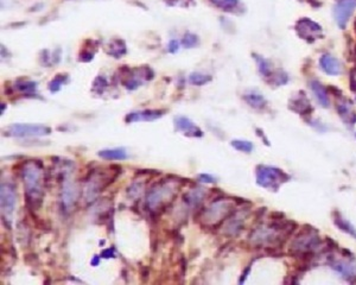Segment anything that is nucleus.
I'll use <instances>...</instances> for the list:
<instances>
[{"label": "nucleus", "mask_w": 356, "mask_h": 285, "mask_svg": "<svg viewBox=\"0 0 356 285\" xmlns=\"http://www.w3.org/2000/svg\"><path fill=\"white\" fill-rule=\"evenodd\" d=\"M271 75H272V76H270L271 77L270 83L272 82L273 84H276V86H282V84L286 83L287 80H289L286 73H284V71H280V70H278L276 74H271Z\"/></svg>", "instance_id": "2f4dec72"}, {"label": "nucleus", "mask_w": 356, "mask_h": 285, "mask_svg": "<svg viewBox=\"0 0 356 285\" xmlns=\"http://www.w3.org/2000/svg\"><path fill=\"white\" fill-rule=\"evenodd\" d=\"M164 109H144L139 112H132L125 117L127 124L137 123V121H154L156 119L162 118L164 115Z\"/></svg>", "instance_id": "f8f14e48"}, {"label": "nucleus", "mask_w": 356, "mask_h": 285, "mask_svg": "<svg viewBox=\"0 0 356 285\" xmlns=\"http://www.w3.org/2000/svg\"><path fill=\"white\" fill-rule=\"evenodd\" d=\"M296 29L297 33L309 43H314L318 37L322 36L321 25L315 23L311 19H308V18H302V19L297 21Z\"/></svg>", "instance_id": "1a4fd4ad"}, {"label": "nucleus", "mask_w": 356, "mask_h": 285, "mask_svg": "<svg viewBox=\"0 0 356 285\" xmlns=\"http://www.w3.org/2000/svg\"><path fill=\"white\" fill-rule=\"evenodd\" d=\"M356 8V0H340L334 8L336 23L341 29H345L347 23Z\"/></svg>", "instance_id": "9b49d317"}, {"label": "nucleus", "mask_w": 356, "mask_h": 285, "mask_svg": "<svg viewBox=\"0 0 356 285\" xmlns=\"http://www.w3.org/2000/svg\"><path fill=\"white\" fill-rule=\"evenodd\" d=\"M1 214L2 220H10V217L13 214L15 201H17V196H15V188L11 183H2L1 184Z\"/></svg>", "instance_id": "6e6552de"}, {"label": "nucleus", "mask_w": 356, "mask_h": 285, "mask_svg": "<svg viewBox=\"0 0 356 285\" xmlns=\"http://www.w3.org/2000/svg\"><path fill=\"white\" fill-rule=\"evenodd\" d=\"M311 90L316 96L317 101L320 102L322 107H329V99H328V92L318 81H311L310 82Z\"/></svg>", "instance_id": "6ab92c4d"}, {"label": "nucleus", "mask_w": 356, "mask_h": 285, "mask_svg": "<svg viewBox=\"0 0 356 285\" xmlns=\"http://www.w3.org/2000/svg\"><path fill=\"white\" fill-rule=\"evenodd\" d=\"M98 156L106 161H125L127 158V153L123 148L101 150L98 152Z\"/></svg>", "instance_id": "a211bd4d"}, {"label": "nucleus", "mask_w": 356, "mask_h": 285, "mask_svg": "<svg viewBox=\"0 0 356 285\" xmlns=\"http://www.w3.org/2000/svg\"><path fill=\"white\" fill-rule=\"evenodd\" d=\"M79 196L80 192L76 184L69 180H65L61 192V205L63 207V211L70 212L79 201Z\"/></svg>", "instance_id": "9d476101"}, {"label": "nucleus", "mask_w": 356, "mask_h": 285, "mask_svg": "<svg viewBox=\"0 0 356 285\" xmlns=\"http://www.w3.org/2000/svg\"><path fill=\"white\" fill-rule=\"evenodd\" d=\"M117 178V176L108 177L105 174H98V172H92L90 178L87 181V186L84 188V194H86L87 201H93V199L98 195L99 193L104 192L109 184Z\"/></svg>", "instance_id": "0eeeda50"}, {"label": "nucleus", "mask_w": 356, "mask_h": 285, "mask_svg": "<svg viewBox=\"0 0 356 285\" xmlns=\"http://www.w3.org/2000/svg\"><path fill=\"white\" fill-rule=\"evenodd\" d=\"M182 44L184 48L186 49H191L195 48V46H197L199 44V39L198 37L196 36V34H193L191 32H186L184 34L183 39H182Z\"/></svg>", "instance_id": "cd10ccee"}, {"label": "nucleus", "mask_w": 356, "mask_h": 285, "mask_svg": "<svg viewBox=\"0 0 356 285\" xmlns=\"http://www.w3.org/2000/svg\"><path fill=\"white\" fill-rule=\"evenodd\" d=\"M334 214H335V217H334V222H335L336 226L339 227L341 231L346 232V233L351 234L352 237H354L356 239V230H355V228L353 227L348 221L345 220V219H343L341 215H340V213L335 212Z\"/></svg>", "instance_id": "4be33fe9"}, {"label": "nucleus", "mask_w": 356, "mask_h": 285, "mask_svg": "<svg viewBox=\"0 0 356 285\" xmlns=\"http://www.w3.org/2000/svg\"><path fill=\"white\" fill-rule=\"evenodd\" d=\"M322 70L329 75H340L342 73V64L339 59L332 55H323L320 59Z\"/></svg>", "instance_id": "2eb2a0df"}, {"label": "nucleus", "mask_w": 356, "mask_h": 285, "mask_svg": "<svg viewBox=\"0 0 356 285\" xmlns=\"http://www.w3.org/2000/svg\"><path fill=\"white\" fill-rule=\"evenodd\" d=\"M93 57H94V54L90 52V50H83V51L80 54V61L82 62L92 61Z\"/></svg>", "instance_id": "72a5a7b5"}, {"label": "nucleus", "mask_w": 356, "mask_h": 285, "mask_svg": "<svg viewBox=\"0 0 356 285\" xmlns=\"http://www.w3.org/2000/svg\"><path fill=\"white\" fill-rule=\"evenodd\" d=\"M210 2L222 11L232 12L239 4V0H210Z\"/></svg>", "instance_id": "a878e982"}, {"label": "nucleus", "mask_w": 356, "mask_h": 285, "mask_svg": "<svg viewBox=\"0 0 356 285\" xmlns=\"http://www.w3.org/2000/svg\"><path fill=\"white\" fill-rule=\"evenodd\" d=\"M290 176L280 169L266 165H259L257 168V183L262 188L277 192L280 184L287 182Z\"/></svg>", "instance_id": "20e7f679"}, {"label": "nucleus", "mask_w": 356, "mask_h": 285, "mask_svg": "<svg viewBox=\"0 0 356 285\" xmlns=\"http://www.w3.org/2000/svg\"><path fill=\"white\" fill-rule=\"evenodd\" d=\"M318 245H320V237L316 234V231L308 230L298 234V237L292 241L291 252L301 256L303 253L311 252V250Z\"/></svg>", "instance_id": "39448f33"}, {"label": "nucleus", "mask_w": 356, "mask_h": 285, "mask_svg": "<svg viewBox=\"0 0 356 285\" xmlns=\"http://www.w3.org/2000/svg\"><path fill=\"white\" fill-rule=\"evenodd\" d=\"M253 56H254L255 61H257L258 68H259V71H260V74L262 75V76H265V77H270L271 74H272L270 62H268L267 59H265L264 57H261V56H258L257 54H253Z\"/></svg>", "instance_id": "393cba45"}, {"label": "nucleus", "mask_w": 356, "mask_h": 285, "mask_svg": "<svg viewBox=\"0 0 356 285\" xmlns=\"http://www.w3.org/2000/svg\"><path fill=\"white\" fill-rule=\"evenodd\" d=\"M175 126H176L177 131L183 132L186 137L199 138L203 136V132H202L201 128L196 126V125L186 117H182V115H179V117L175 118Z\"/></svg>", "instance_id": "ddd939ff"}, {"label": "nucleus", "mask_w": 356, "mask_h": 285, "mask_svg": "<svg viewBox=\"0 0 356 285\" xmlns=\"http://www.w3.org/2000/svg\"><path fill=\"white\" fill-rule=\"evenodd\" d=\"M50 133H51L50 127L32 124H13L6 130V136L12 137H43Z\"/></svg>", "instance_id": "423d86ee"}, {"label": "nucleus", "mask_w": 356, "mask_h": 285, "mask_svg": "<svg viewBox=\"0 0 356 285\" xmlns=\"http://www.w3.org/2000/svg\"><path fill=\"white\" fill-rule=\"evenodd\" d=\"M99 259H100V257H98V256H95V258L94 259H93V262H92V264L93 265H98V263H99Z\"/></svg>", "instance_id": "e433bc0d"}, {"label": "nucleus", "mask_w": 356, "mask_h": 285, "mask_svg": "<svg viewBox=\"0 0 356 285\" xmlns=\"http://www.w3.org/2000/svg\"><path fill=\"white\" fill-rule=\"evenodd\" d=\"M178 49H179V42L176 39H171L170 42H169L168 44V50L170 54H176L178 51Z\"/></svg>", "instance_id": "473e14b6"}, {"label": "nucleus", "mask_w": 356, "mask_h": 285, "mask_svg": "<svg viewBox=\"0 0 356 285\" xmlns=\"http://www.w3.org/2000/svg\"><path fill=\"white\" fill-rule=\"evenodd\" d=\"M290 108L302 115L308 114V112L311 111L310 101H309L307 96L302 93V95H298L297 98L291 100V102H290Z\"/></svg>", "instance_id": "dca6fc26"}, {"label": "nucleus", "mask_w": 356, "mask_h": 285, "mask_svg": "<svg viewBox=\"0 0 356 285\" xmlns=\"http://www.w3.org/2000/svg\"><path fill=\"white\" fill-rule=\"evenodd\" d=\"M337 112H339L340 117L346 124L351 125L353 126L356 123V113L353 109V105L351 101L346 99H341L339 102H337Z\"/></svg>", "instance_id": "4468645a"}, {"label": "nucleus", "mask_w": 356, "mask_h": 285, "mask_svg": "<svg viewBox=\"0 0 356 285\" xmlns=\"http://www.w3.org/2000/svg\"><path fill=\"white\" fill-rule=\"evenodd\" d=\"M176 196L177 188L171 186V182L162 181L146 194V207L152 213L162 212L176 199Z\"/></svg>", "instance_id": "f03ea898"}, {"label": "nucleus", "mask_w": 356, "mask_h": 285, "mask_svg": "<svg viewBox=\"0 0 356 285\" xmlns=\"http://www.w3.org/2000/svg\"><path fill=\"white\" fill-rule=\"evenodd\" d=\"M43 167L37 161L25 163L23 169V182L25 186L26 205L32 208L38 207L43 199Z\"/></svg>", "instance_id": "f257e3e1"}, {"label": "nucleus", "mask_w": 356, "mask_h": 285, "mask_svg": "<svg viewBox=\"0 0 356 285\" xmlns=\"http://www.w3.org/2000/svg\"><path fill=\"white\" fill-rule=\"evenodd\" d=\"M198 181H199V182H203V183H214V182H216V181H215V177H213L211 175H208V174L198 175Z\"/></svg>", "instance_id": "f704fd0d"}, {"label": "nucleus", "mask_w": 356, "mask_h": 285, "mask_svg": "<svg viewBox=\"0 0 356 285\" xmlns=\"http://www.w3.org/2000/svg\"><path fill=\"white\" fill-rule=\"evenodd\" d=\"M114 252H115V250L113 249V247H109V249L104 250V252L101 253V257L102 258H113Z\"/></svg>", "instance_id": "c9c22d12"}, {"label": "nucleus", "mask_w": 356, "mask_h": 285, "mask_svg": "<svg viewBox=\"0 0 356 285\" xmlns=\"http://www.w3.org/2000/svg\"><path fill=\"white\" fill-rule=\"evenodd\" d=\"M204 197V192L203 189H193L191 192L186 193L184 195V202L188 203L189 206H197L198 203H201L202 199Z\"/></svg>", "instance_id": "b1692460"}, {"label": "nucleus", "mask_w": 356, "mask_h": 285, "mask_svg": "<svg viewBox=\"0 0 356 285\" xmlns=\"http://www.w3.org/2000/svg\"><path fill=\"white\" fill-rule=\"evenodd\" d=\"M232 146L237 151H241V152H246L249 153L253 150V144L251 142H247V140H233L232 142Z\"/></svg>", "instance_id": "c756f323"}, {"label": "nucleus", "mask_w": 356, "mask_h": 285, "mask_svg": "<svg viewBox=\"0 0 356 285\" xmlns=\"http://www.w3.org/2000/svg\"><path fill=\"white\" fill-rule=\"evenodd\" d=\"M14 87L19 90L20 93L24 94H29V95H32L35 94L36 88H37V83L33 82V81L29 80H17V82L14 83Z\"/></svg>", "instance_id": "5701e85b"}, {"label": "nucleus", "mask_w": 356, "mask_h": 285, "mask_svg": "<svg viewBox=\"0 0 356 285\" xmlns=\"http://www.w3.org/2000/svg\"><path fill=\"white\" fill-rule=\"evenodd\" d=\"M127 52L126 44L123 39H113L108 45V54L114 58H120Z\"/></svg>", "instance_id": "412c9836"}, {"label": "nucleus", "mask_w": 356, "mask_h": 285, "mask_svg": "<svg viewBox=\"0 0 356 285\" xmlns=\"http://www.w3.org/2000/svg\"><path fill=\"white\" fill-rule=\"evenodd\" d=\"M211 81L210 75H204L202 73H191L189 76V82L195 86H204Z\"/></svg>", "instance_id": "bb28decb"}, {"label": "nucleus", "mask_w": 356, "mask_h": 285, "mask_svg": "<svg viewBox=\"0 0 356 285\" xmlns=\"http://www.w3.org/2000/svg\"><path fill=\"white\" fill-rule=\"evenodd\" d=\"M65 81H67V75H64V74L63 75H62V74L56 75L55 79L49 83V90L51 93L58 92V90L61 89L62 84H63Z\"/></svg>", "instance_id": "c85d7f7f"}, {"label": "nucleus", "mask_w": 356, "mask_h": 285, "mask_svg": "<svg viewBox=\"0 0 356 285\" xmlns=\"http://www.w3.org/2000/svg\"><path fill=\"white\" fill-rule=\"evenodd\" d=\"M243 99H245V101L247 102L249 106H252L253 108L260 109L266 106V100H265V98L260 93L255 92V90H249V92L245 93Z\"/></svg>", "instance_id": "aec40b11"}, {"label": "nucleus", "mask_w": 356, "mask_h": 285, "mask_svg": "<svg viewBox=\"0 0 356 285\" xmlns=\"http://www.w3.org/2000/svg\"><path fill=\"white\" fill-rule=\"evenodd\" d=\"M333 269L345 276L346 280L351 281V278H356V263L336 262L332 264Z\"/></svg>", "instance_id": "f3484780"}, {"label": "nucleus", "mask_w": 356, "mask_h": 285, "mask_svg": "<svg viewBox=\"0 0 356 285\" xmlns=\"http://www.w3.org/2000/svg\"><path fill=\"white\" fill-rule=\"evenodd\" d=\"M107 86H108L107 80H106L104 76H98L94 80V82H93L92 90L96 94H102L104 93V90L107 88Z\"/></svg>", "instance_id": "7c9ffc66"}, {"label": "nucleus", "mask_w": 356, "mask_h": 285, "mask_svg": "<svg viewBox=\"0 0 356 285\" xmlns=\"http://www.w3.org/2000/svg\"><path fill=\"white\" fill-rule=\"evenodd\" d=\"M233 213L232 202L227 201V200H215V202L211 203V206L203 212L201 220L205 226L216 227Z\"/></svg>", "instance_id": "7ed1b4c3"}]
</instances>
